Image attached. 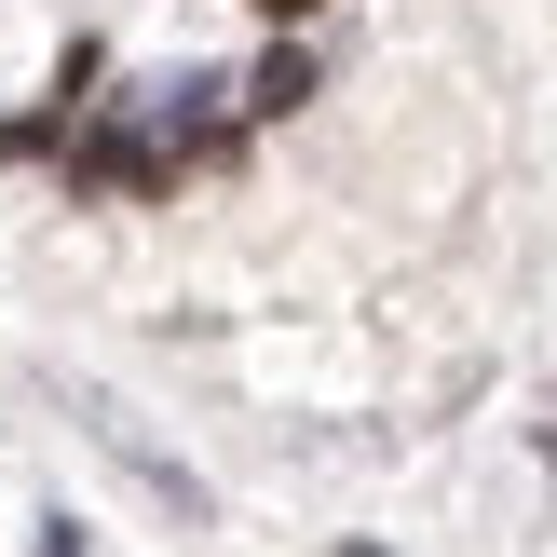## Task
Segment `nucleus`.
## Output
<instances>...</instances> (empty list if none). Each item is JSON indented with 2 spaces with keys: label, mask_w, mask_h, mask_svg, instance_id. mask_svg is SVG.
<instances>
[{
  "label": "nucleus",
  "mask_w": 557,
  "mask_h": 557,
  "mask_svg": "<svg viewBox=\"0 0 557 557\" xmlns=\"http://www.w3.org/2000/svg\"><path fill=\"white\" fill-rule=\"evenodd\" d=\"M299 96H313V54H299V41H272V54H259V69H245V82H232V109H245V123H286V109H299Z\"/></svg>",
  "instance_id": "f257e3e1"
},
{
  "label": "nucleus",
  "mask_w": 557,
  "mask_h": 557,
  "mask_svg": "<svg viewBox=\"0 0 557 557\" xmlns=\"http://www.w3.org/2000/svg\"><path fill=\"white\" fill-rule=\"evenodd\" d=\"M259 14H272V27H313V14H326V0H259Z\"/></svg>",
  "instance_id": "f03ea898"
},
{
  "label": "nucleus",
  "mask_w": 557,
  "mask_h": 557,
  "mask_svg": "<svg viewBox=\"0 0 557 557\" xmlns=\"http://www.w3.org/2000/svg\"><path fill=\"white\" fill-rule=\"evenodd\" d=\"M341 557H381V544H341Z\"/></svg>",
  "instance_id": "7ed1b4c3"
}]
</instances>
